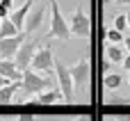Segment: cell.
I'll list each match as a JSON object with an SVG mask.
<instances>
[{
	"instance_id": "1",
	"label": "cell",
	"mask_w": 130,
	"mask_h": 121,
	"mask_svg": "<svg viewBox=\"0 0 130 121\" xmlns=\"http://www.w3.org/2000/svg\"><path fill=\"white\" fill-rule=\"evenodd\" d=\"M46 37L48 39H59L62 43H66L71 39V27H69L66 18L62 16L57 0H50V30H48Z\"/></svg>"
},
{
	"instance_id": "2",
	"label": "cell",
	"mask_w": 130,
	"mask_h": 121,
	"mask_svg": "<svg viewBox=\"0 0 130 121\" xmlns=\"http://www.w3.org/2000/svg\"><path fill=\"white\" fill-rule=\"evenodd\" d=\"M23 92L27 94V96H37V94H41V92H46V89H50V87H55L53 85V78H48L46 73H39V71H34V69H25L23 71Z\"/></svg>"
},
{
	"instance_id": "3",
	"label": "cell",
	"mask_w": 130,
	"mask_h": 121,
	"mask_svg": "<svg viewBox=\"0 0 130 121\" xmlns=\"http://www.w3.org/2000/svg\"><path fill=\"white\" fill-rule=\"evenodd\" d=\"M55 75H57V87L62 89L64 103L71 105V103L75 101V85H73V78H71L69 66H64L59 59H55Z\"/></svg>"
},
{
	"instance_id": "4",
	"label": "cell",
	"mask_w": 130,
	"mask_h": 121,
	"mask_svg": "<svg viewBox=\"0 0 130 121\" xmlns=\"http://www.w3.org/2000/svg\"><path fill=\"white\" fill-rule=\"evenodd\" d=\"M69 27H71V37H78V39H87L91 34V21L87 16V11L82 7H78L71 18H69Z\"/></svg>"
},
{
	"instance_id": "5",
	"label": "cell",
	"mask_w": 130,
	"mask_h": 121,
	"mask_svg": "<svg viewBox=\"0 0 130 121\" xmlns=\"http://www.w3.org/2000/svg\"><path fill=\"white\" fill-rule=\"evenodd\" d=\"M30 69H34V71H39V73H46V75L53 73V71H55V53H53V46L37 48Z\"/></svg>"
},
{
	"instance_id": "6",
	"label": "cell",
	"mask_w": 130,
	"mask_h": 121,
	"mask_svg": "<svg viewBox=\"0 0 130 121\" xmlns=\"http://www.w3.org/2000/svg\"><path fill=\"white\" fill-rule=\"evenodd\" d=\"M71 71V78H73V85H75V92L78 89H85L89 85V78H91V66H89V57H82L80 62H75L73 66H69Z\"/></svg>"
},
{
	"instance_id": "7",
	"label": "cell",
	"mask_w": 130,
	"mask_h": 121,
	"mask_svg": "<svg viewBox=\"0 0 130 121\" xmlns=\"http://www.w3.org/2000/svg\"><path fill=\"white\" fill-rule=\"evenodd\" d=\"M37 48H39V39H25V41L21 43V48H18V53H16V57H14L16 66H18L21 71L30 69V64H32V57H34Z\"/></svg>"
},
{
	"instance_id": "8",
	"label": "cell",
	"mask_w": 130,
	"mask_h": 121,
	"mask_svg": "<svg viewBox=\"0 0 130 121\" xmlns=\"http://www.w3.org/2000/svg\"><path fill=\"white\" fill-rule=\"evenodd\" d=\"M27 39V32H18L16 37H7V39H0V59H14L21 43Z\"/></svg>"
},
{
	"instance_id": "9",
	"label": "cell",
	"mask_w": 130,
	"mask_h": 121,
	"mask_svg": "<svg viewBox=\"0 0 130 121\" xmlns=\"http://www.w3.org/2000/svg\"><path fill=\"white\" fill-rule=\"evenodd\" d=\"M46 7L43 5H39V7H34V9H30V14H27V18H25V27H23V32H37L41 25H43V21H46Z\"/></svg>"
},
{
	"instance_id": "10",
	"label": "cell",
	"mask_w": 130,
	"mask_h": 121,
	"mask_svg": "<svg viewBox=\"0 0 130 121\" xmlns=\"http://www.w3.org/2000/svg\"><path fill=\"white\" fill-rule=\"evenodd\" d=\"M37 0H25L21 7H16V9H11V14H9V21L23 32V27H25V18H27V14H30V9H32V5H34Z\"/></svg>"
},
{
	"instance_id": "11",
	"label": "cell",
	"mask_w": 130,
	"mask_h": 121,
	"mask_svg": "<svg viewBox=\"0 0 130 121\" xmlns=\"http://www.w3.org/2000/svg\"><path fill=\"white\" fill-rule=\"evenodd\" d=\"M0 75L7 78V80H23V71L16 66L14 59H0Z\"/></svg>"
},
{
	"instance_id": "12",
	"label": "cell",
	"mask_w": 130,
	"mask_h": 121,
	"mask_svg": "<svg viewBox=\"0 0 130 121\" xmlns=\"http://www.w3.org/2000/svg\"><path fill=\"white\" fill-rule=\"evenodd\" d=\"M59 101H64L59 87H50V89L37 94V103H39V105H55V103H59Z\"/></svg>"
},
{
	"instance_id": "13",
	"label": "cell",
	"mask_w": 130,
	"mask_h": 121,
	"mask_svg": "<svg viewBox=\"0 0 130 121\" xmlns=\"http://www.w3.org/2000/svg\"><path fill=\"white\" fill-rule=\"evenodd\" d=\"M126 55L128 53H126L123 43H107V48H105V59L112 62V64H121Z\"/></svg>"
},
{
	"instance_id": "14",
	"label": "cell",
	"mask_w": 130,
	"mask_h": 121,
	"mask_svg": "<svg viewBox=\"0 0 130 121\" xmlns=\"http://www.w3.org/2000/svg\"><path fill=\"white\" fill-rule=\"evenodd\" d=\"M21 87H23V82H21V80H14V82L5 85V87L0 89V105H9V103H11V98H14V94H16Z\"/></svg>"
},
{
	"instance_id": "15",
	"label": "cell",
	"mask_w": 130,
	"mask_h": 121,
	"mask_svg": "<svg viewBox=\"0 0 130 121\" xmlns=\"http://www.w3.org/2000/svg\"><path fill=\"white\" fill-rule=\"evenodd\" d=\"M103 85H105V89L107 92H117L121 85H123V75L121 73H105V78H103Z\"/></svg>"
},
{
	"instance_id": "16",
	"label": "cell",
	"mask_w": 130,
	"mask_h": 121,
	"mask_svg": "<svg viewBox=\"0 0 130 121\" xmlns=\"http://www.w3.org/2000/svg\"><path fill=\"white\" fill-rule=\"evenodd\" d=\"M21 30L9 21V18H2V25H0V39H7V37H16Z\"/></svg>"
},
{
	"instance_id": "17",
	"label": "cell",
	"mask_w": 130,
	"mask_h": 121,
	"mask_svg": "<svg viewBox=\"0 0 130 121\" xmlns=\"http://www.w3.org/2000/svg\"><path fill=\"white\" fill-rule=\"evenodd\" d=\"M105 39H107V43H123V39H126V34L121 32V30H117L114 25L105 32Z\"/></svg>"
},
{
	"instance_id": "18",
	"label": "cell",
	"mask_w": 130,
	"mask_h": 121,
	"mask_svg": "<svg viewBox=\"0 0 130 121\" xmlns=\"http://www.w3.org/2000/svg\"><path fill=\"white\" fill-rule=\"evenodd\" d=\"M105 103H107V105H123V103H130V101L123 98V96H119V94L114 92V94H107V96H105Z\"/></svg>"
},
{
	"instance_id": "19",
	"label": "cell",
	"mask_w": 130,
	"mask_h": 121,
	"mask_svg": "<svg viewBox=\"0 0 130 121\" xmlns=\"http://www.w3.org/2000/svg\"><path fill=\"white\" fill-rule=\"evenodd\" d=\"M114 27H117V30H121V32H128V21H126V14L114 16Z\"/></svg>"
},
{
	"instance_id": "20",
	"label": "cell",
	"mask_w": 130,
	"mask_h": 121,
	"mask_svg": "<svg viewBox=\"0 0 130 121\" xmlns=\"http://www.w3.org/2000/svg\"><path fill=\"white\" fill-rule=\"evenodd\" d=\"M9 14H11V9H7V7L0 2V18H9Z\"/></svg>"
},
{
	"instance_id": "21",
	"label": "cell",
	"mask_w": 130,
	"mask_h": 121,
	"mask_svg": "<svg viewBox=\"0 0 130 121\" xmlns=\"http://www.w3.org/2000/svg\"><path fill=\"white\" fill-rule=\"evenodd\" d=\"M16 121H37V119H34V114H18Z\"/></svg>"
},
{
	"instance_id": "22",
	"label": "cell",
	"mask_w": 130,
	"mask_h": 121,
	"mask_svg": "<svg viewBox=\"0 0 130 121\" xmlns=\"http://www.w3.org/2000/svg\"><path fill=\"white\" fill-rule=\"evenodd\" d=\"M121 66H123V69H126V71L130 73V53L126 55V57H123V62H121Z\"/></svg>"
},
{
	"instance_id": "23",
	"label": "cell",
	"mask_w": 130,
	"mask_h": 121,
	"mask_svg": "<svg viewBox=\"0 0 130 121\" xmlns=\"http://www.w3.org/2000/svg\"><path fill=\"white\" fill-rule=\"evenodd\" d=\"M73 121H91V117L89 114H80V117H75Z\"/></svg>"
},
{
	"instance_id": "24",
	"label": "cell",
	"mask_w": 130,
	"mask_h": 121,
	"mask_svg": "<svg viewBox=\"0 0 130 121\" xmlns=\"http://www.w3.org/2000/svg\"><path fill=\"white\" fill-rule=\"evenodd\" d=\"M0 2H2L7 9H14V0H0Z\"/></svg>"
},
{
	"instance_id": "25",
	"label": "cell",
	"mask_w": 130,
	"mask_h": 121,
	"mask_svg": "<svg viewBox=\"0 0 130 121\" xmlns=\"http://www.w3.org/2000/svg\"><path fill=\"white\" fill-rule=\"evenodd\" d=\"M123 48H126V53H130V37L123 39Z\"/></svg>"
},
{
	"instance_id": "26",
	"label": "cell",
	"mask_w": 130,
	"mask_h": 121,
	"mask_svg": "<svg viewBox=\"0 0 130 121\" xmlns=\"http://www.w3.org/2000/svg\"><path fill=\"white\" fill-rule=\"evenodd\" d=\"M9 82H11V80H7V78H2V75H0V89H2L5 85H9Z\"/></svg>"
},
{
	"instance_id": "27",
	"label": "cell",
	"mask_w": 130,
	"mask_h": 121,
	"mask_svg": "<svg viewBox=\"0 0 130 121\" xmlns=\"http://www.w3.org/2000/svg\"><path fill=\"white\" fill-rule=\"evenodd\" d=\"M117 121H130V114H123V117H117Z\"/></svg>"
},
{
	"instance_id": "28",
	"label": "cell",
	"mask_w": 130,
	"mask_h": 121,
	"mask_svg": "<svg viewBox=\"0 0 130 121\" xmlns=\"http://www.w3.org/2000/svg\"><path fill=\"white\" fill-rule=\"evenodd\" d=\"M126 21H128V30H130V11H126Z\"/></svg>"
},
{
	"instance_id": "29",
	"label": "cell",
	"mask_w": 130,
	"mask_h": 121,
	"mask_svg": "<svg viewBox=\"0 0 130 121\" xmlns=\"http://www.w3.org/2000/svg\"><path fill=\"white\" fill-rule=\"evenodd\" d=\"M119 5H130V0H117Z\"/></svg>"
},
{
	"instance_id": "30",
	"label": "cell",
	"mask_w": 130,
	"mask_h": 121,
	"mask_svg": "<svg viewBox=\"0 0 130 121\" xmlns=\"http://www.w3.org/2000/svg\"><path fill=\"white\" fill-rule=\"evenodd\" d=\"M110 2H112V0H103V5H110Z\"/></svg>"
},
{
	"instance_id": "31",
	"label": "cell",
	"mask_w": 130,
	"mask_h": 121,
	"mask_svg": "<svg viewBox=\"0 0 130 121\" xmlns=\"http://www.w3.org/2000/svg\"><path fill=\"white\" fill-rule=\"evenodd\" d=\"M128 85H130V73H128Z\"/></svg>"
},
{
	"instance_id": "32",
	"label": "cell",
	"mask_w": 130,
	"mask_h": 121,
	"mask_svg": "<svg viewBox=\"0 0 130 121\" xmlns=\"http://www.w3.org/2000/svg\"><path fill=\"white\" fill-rule=\"evenodd\" d=\"M0 25H2V18H0Z\"/></svg>"
}]
</instances>
